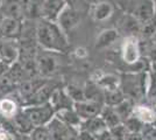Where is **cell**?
Returning <instances> with one entry per match:
<instances>
[{
    "label": "cell",
    "instance_id": "cell-1",
    "mask_svg": "<svg viewBox=\"0 0 156 140\" xmlns=\"http://www.w3.org/2000/svg\"><path fill=\"white\" fill-rule=\"evenodd\" d=\"M36 41L43 50L51 53H65L69 42L63 29L56 21L40 19L36 23Z\"/></svg>",
    "mask_w": 156,
    "mask_h": 140
},
{
    "label": "cell",
    "instance_id": "cell-2",
    "mask_svg": "<svg viewBox=\"0 0 156 140\" xmlns=\"http://www.w3.org/2000/svg\"><path fill=\"white\" fill-rule=\"evenodd\" d=\"M149 73H126L120 77V89L125 97L133 103L146 98V91L149 83Z\"/></svg>",
    "mask_w": 156,
    "mask_h": 140
},
{
    "label": "cell",
    "instance_id": "cell-3",
    "mask_svg": "<svg viewBox=\"0 0 156 140\" xmlns=\"http://www.w3.org/2000/svg\"><path fill=\"white\" fill-rule=\"evenodd\" d=\"M21 110L29 118V120L32 121L35 127L48 125L56 113L55 109L51 106V104L49 102L44 103V104H39V105L21 106Z\"/></svg>",
    "mask_w": 156,
    "mask_h": 140
},
{
    "label": "cell",
    "instance_id": "cell-4",
    "mask_svg": "<svg viewBox=\"0 0 156 140\" xmlns=\"http://www.w3.org/2000/svg\"><path fill=\"white\" fill-rule=\"evenodd\" d=\"M129 13L133 14L142 25L149 22L156 14L155 0H136Z\"/></svg>",
    "mask_w": 156,
    "mask_h": 140
},
{
    "label": "cell",
    "instance_id": "cell-5",
    "mask_svg": "<svg viewBox=\"0 0 156 140\" xmlns=\"http://www.w3.org/2000/svg\"><path fill=\"white\" fill-rule=\"evenodd\" d=\"M121 56L126 64H130L136 62L140 57H142L140 40L137 36H126L121 46Z\"/></svg>",
    "mask_w": 156,
    "mask_h": 140
},
{
    "label": "cell",
    "instance_id": "cell-6",
    "mask_svg": "<svg viewBox=\"0 0 156 140\" xmlns=\"http://www.w3.org/2000/svg\"><path fill=\"white\" fill-rule=\"evenodd\" d=\"M47 80L48 78H44V77H36V78L21 81L18 84L16 92H15V95L19 97L20 104L22 105L28 98H30L33 95L46 83Z\"/></svg>",
    "mask_w": 156,
    "mask_h": 140
},
{
    "label": "cell",
    "instance_id": "cell-7",
    "mask_svg": "<svg viewBox=\"0 0 156 140\" xmlns=\"http://www.w3.org/2000/svg\"><path fill=\"white\" fill-rule=\"evenodd\" d=\"M20 45L16 40H0V61H2L8 67L19 61Z\"/></svg>",
    "mask_w": 156,
    "mask_h": 140
},
{
    "label": "cell",
    "instance_id": "cell-8",
    "mask_svg": "<svg viewBox=\"0 0 156 140\" xmlns=\"http://www.w3.org/2000/svg\"><path fill=\"white\" fill-rule=\"evenodd\" d=\"M80 13L76 11L75 8L70 7L69 5H65L63 9L59 12L56 22L59 25V27L63 29V32L66 33L69 31L77 27L80 22Z\"/></svg>",
    "mask_w": 156,
    "mask_h": 140
},
{
    "label": "cell",
    "instance_id": "cell-9",
    "mask_svg": "<svg viewBox=\"0 0 156 140\" xmlns=\"http://www.w3.org/2000/svg\"><path fill=\"white\" fill-rule=\"evenodd\" d=\"M59 85L51 80H47V82L40 88L30 98L28 99L21 105V106H28V105H39V104H44L48 103L50 97H51L52 92L56 88H58Z\"/></svg>",
    "mask_w": 156,
    "mask_h": 140
},
{
    "label": "cell",
    "instance_id": "cell-10",
    "mask_svg": "<svg viewBox=\"0 0 156 140\" xmlns=\"http://www.w3.org/2000/svg\"><path fill=\"white\" fill-rule=\"evenodd\" d=\"M36 61H37V67H39L40 76L41 77L48 78V77L52 76L57 71L58 62H57V59L55 57L54 53H51V52L37 54Z\"/></svg>",
    "mask_w": 156,
    "mask_h": 140
},
{
    "label": "cell",
    "instance_id": "cell-11",
    "mask_svg": "<svg viewBox=\"0 0 156 140\" xmlns=\"http://www.w3.org/2000/svg\"><path fill=\"white\" fill-rule=\"evenodd\" d=\"M23 29V23L21 20L12 19V18H4L0 22V35L1 39L7 40H18L21 38Z\"/></svg>",
    "mask_w": 156,
    "mask_h": 140
},
{
    "label": "cell",
    "instance_id": "cell-12",
    "mask_svg": "<svg viewBox=\"0 0 156 140\" xmlns=\"http://www.w3.org/2000/svg\"><path fill=\"white\" fill-rule=\"evenodd\" d=\"M142 23L132 13L124 14L118 22V31L126 36H137L141 34Z\"/></svg>",
    "mask_w": 156,
    "mask_h": 140
},
{
    "label": "cell",
    "instance_id": "cell-13",
    "mask_svg": "<svg viewBox=\"0 0 156 140\" xmlns=\"http://www.w3.org/2000/svg\"><path fill=\"white\" fill-rule=\"evenodd\" d=\"M103 107H104V105L87 99L83 100V102H77L73 105L75 111L77 112L82 120L90 119V118L99 116V114L101 113Z\"/></svg>",
    "mask_w": 156,
    "mask_h": 140
},
{
    "label": "cell",
    "instance_id": "cell-14",
    "mask_svg": "<svg viewBox=\"0 0 156 140\" xmlns=\"http://www.w3.org/2000/svg\"><path fill=\"white\" fill-rule=\"evenodd\" d=\"M0 11L5 18H12L16 20H25L23 0H5L0 5Z\"/></svg>",
    "mask_w": 156,
    "mask_h": 140
},
{
    "label": "cell",
    "instance_id": "cell-15",
    "mask_svg": "<svg viewBox=\"0 0 156 140\" xmlns=\"http://www.w3.org/2000/svg\"><path fill=\"white\" fill-rule=\"evenodd\" d=\"M49 103L55 109V111L63 110V109H73L75 102L70 98V96L66 93L64 88H56L52 92Z\"/></svg>",
    "mask_w": 156,
    "mask_h": 140
},
{
    "label": "cell",
    "instance_id": "cell-16",
    "mask_svg": "<svg viewBox=\"0 0 156 140\" xmlns=\"http://www.w3.org/2000/svg\"><path fill=\"white\" fill-rule=\"evenodd\" d=\"M20 110H21V104L19 98H14L13 95L0 98V114L5 119H13Z\"/></svg>",
    "mask_w": 156,
    "mask_h": 140
},
{
    "label": "cell",
    "instance_id": "cell-17",
    "mask_svg": "<svg viewBox=\"0 0 156 140\" xmlns=\"http://www.w3.org/2000/svg\"><path fill=\"white\" fill-rule=\"evenodd\" d=\"M120 36V32L118 31V28H108L104 29L103 32H100L99 35L96 39L94 48L96 49H105L108 48L113 43H115Z\"/></svg>",
    "mask_w": 156,
    "mask_h": 140
},
{
    "label": "cell",
    "instance_id": "cell-18",
    "mask_svg": "<svg viewBox=\"0 0 156 140\" xmlns=\"http://www.w3.org/2000/svg\"><path fill=\"white\" fill-rule=\"evenodd\" d=\"M25 20H40L43 18V0H23Z\"/></svg>",
    "mask_w": 156,
    "mask_h": 140
},
{
    "label": "cell",
    "instance_id": "cell-19",
    "mask_svg": "<svg viewBox=\"0 0 156 140\" xmlns=\"http://www.w3.org/2000/svg\"><path fill=\"white\" fill-rule=\"evenodd\" d=\"M9 123L12 124L15 132L20 134H30L33 132V130L35 128V126L33 125V123L29 120V118L22 112V110H20L13 119L9 120Z\"/></svg>",
    "mask_w": 156,
    "mask_h": 140
},
{
    "label": "cell",
    "instance_id": "cell-20",
    "mask_svg": "<svg viewBox=\"0 0 156 140\" xmlns=\"http://www.w3.org/2000/svg\"><path fill=\"white\" fill-rule=\"evenodd\" d=\"M114 13V7L111 4L110 1H99L97 2L94 7H93V11H92V16L93 19L98 22H103V21L108 20L111 16Z\"/></svg>",
    "mask_w": 156,
    "mask_h": 140
},
{
    "label": "cell",
    "instance_id": "cell-21",
    "mask_svg": "<svg viewBox=\"0 0 156 140\" xmlns=\"http://www.w3.org/2000/svg\"><path fill=\"white\" fill-rule=\"evenodd\" d=\"M65 5V0H43V18L56 21Z\"/></svg>",
    "mask_w": 156,
    "mask_h": 140
},
{
    "label": "cell",
    "instance_id": "cell-22",
    "mask_svg": "<svg viewBox=\"0 0 156 140\" xmlns=\"http://www.w3.org/2000/svg\"><path fill=\"white\" fill-rule=\"evenodd\" d=\"M80 130L87 131V132H90V133H92L93 135L97 137L98 134L103 133L104 131L108 130V128L106 126L104 119L101 118V116L99 114L97 117H93V118H90V119L83 120L79 131H80Z\"/></svg>",
    "mask_w": 156,
    "mask_h": 140
},
{
    "label": "cell",
    "instance_id": "cell-23",
    "mask_svg": "<svg viewBox=\"0 0 156 140\" xmlns=\"http://www.w3.org/2000/svg\"><path fill=\"white\" fill-rule=\"evenodd\" d=\"M85 98L91 102H96L101 105H105V92L104 89L100 88L96 82L90 81L84 87Z\"/></svg>",
    "mask_w": 156,
    "mask_h": 140
},
{
    "label": "cell",
    "instance_id": "cell-24",
    "mask_svg": "<svg viewBox=\"0 0 156 140\" xmlns=\"http://www.w3.org/2000/svg\"><path fill=\"white\" fill-rule=\"evenodd\" d=\"M55 117L58 118L61 121H63L64 124L69 125V126L76 127V128H80L82 121L80 117L78 116V113L75 111V109H63V110H58L56 111Z\"/></svg>",
    "mask_w": 156,
    "mask_h": 140
},
{
    "label": "cell",
    "instance_id": "cell-25",
    "mask_svg": "<svg viewBox=\"0 0 156 140\" xmlns=\"http://www.w3.org/2000/svg\"><path fill=\"white\" fill-rule=\"evenodd\" d=\"M133 114L140 118L144 124H153L156 119V109H154L151 105L134 104Z\"/></svg>",
    "mask_w": 156,
    "mask_h": 140
},
{
    "label": "cell",
    "instance_id": "cell-26",
    "mask_svg": "<svg viewBox=\"0 0 156 140\" xmlns=\"http://www.w3.org/2000/svg\"><path fill=\"white\" fill-rule=\"evenodd\" d=\"M100 116H101V118L104 119L105 124H106V126H107L108 130L118 126V125H120V124H122V119L120 118V116L118 114L117 110L113 106L104 105Z\"/></svg>",
    "mask_w": 156,
    "mask_h": 140
},
{
    "label": "cell",
    "instance_id": "cell-27",
    "mask_svg": "<svg viewBox=\"0 0 156 140\" xmlns=\"http://www.w3.org/2000/svg\"><path fill=\"white\" fill-rule=\"evenodd\" d=\"M105 92V105L108 106H117L118 104H120L124 99H126L122 90L120 87L113 88V89H107L104 90Z\"/></svg>",
    "mask_w": 156,
    "mask_h": 140
},
{
    "label": "cell",
    "instance_id": "cell-28",
    "mask_svg": "<svg viewBox=\"0 0 156 140\" xmlns=\"http://www.w3.org/2000/svg\"><path fill=\"white\" fill-rule=\"evenodd\" d=\"M122 124L125 125L126 130L128 131V133H142L144 126H146V124L142 120L134 114H132L127 119H125Z\"/></svg>",
    "mask_w": 156,
    "mask_h": 140
},
{
    "label": "cell",
    "instance_id": "cell-29",
    "mask_svg": "<svg viewBox=\"0 0 156 140\" xmlns=\"http://www.w3.org/2000/svg\"><path fill=\"white\" fill-rule=\"evenodd\" d=\"M96 83L100 88H103L104 90H107V89L120 87V78L115 75H112V74H107V75L103 74Z\"/></svg>",
    "mask_w": 156,
    "mask_h": 140
},
{
    "label": "cell",
    "instance_id": "cell-30",
    "mask_svg": "<svg viewBox=\"0 0 156 140\" xmlns=\"http://www.w3.org/2000/svg\"><path fill=\"white\" fill-rule=\"evenodd\" d=\"M117 110L118 114L120 116V118L122 119L124 123L125 119H127L128 117H130L133 114V109H134V103L130 99H124L120 104H118L117 106H113Z\"/></svg>",
    "mask_w": 156,
    "mask_h": 140
},
{
    "label": "cell",
    "instance_id": "cell-31",
    "mask_svg": "<svg viewBox=\"0 0 156 140\" xmlns=\"http://www.w3.org/2000/svg\"><path fill=\"white\" fill-rule=\"evenodd\" d=\"M66 93L70 96V98H71L75 103H77V102H83L85 100V92H84V89H82V88H79L78 85L76 84H69V85H66L64 88Z\"/></svg>",
    "mask_w": 156,
    "mask_h": 140
},
{
    "label": "cell",
    "instance_id": "cell-32",
    "mask_svg": "<svg viewBox=\"0 0 156 140\" xmlns=\"http://www.w3.org/2000/svg\"><path fill=\"white\" fill-rule=\"evenodd\" d=\"M32 140H52V135L48 126H36L30 133Z\"/></svg>",
    "mask_w": 156,
    "mask_h": 140
},
{
    "label": "cell",
    "instance_id": "cell-33",
    "mask_svg": "<svg viewBox=\"0 0 156 140\" xmlns=\"http://www.w3.org/2000/svg\"><path fill=\"white\" fill-rule=\"evenodd\" d=\"M146 98L148 100L151 106L156 105V76L155 75H150L149 83L147 87V91H146Z\"/></svg>",
    "mask_w": 156,
    "mask_h": 140
},
{
    "label": "cell",
    "instance_id": "cell-34",
    "mask_svg": "<svg viewBox=\"0 0 156 140\" xmlns=\"http://www.w3.org/2000/svg\"><path fill=\"white\" fill-rule=\"evenodd\" d=\"M110 132L114 140H127V137H128V131L126 130L124 124L110 128Z\"/></svg>",
    "mask_w": 156,
    "mask_h": 140
},
{
    "label": "cell",
    "instance_id": "cell-35",
    "mask_svg": "<svg viewBox=\"0 0 156 140\" xmlns=\"http://www.w3.org/2000/svg\"><path fill=\"white\" fill-rule=\"evenodd\" d=\"M78 140H97V138H96V135H93L90 132L80 130L78 133Z\"/></svg>",
    "mask_w": 156,
    "mask_h": 140
},
{
    "label": "cell",
    "instance_id": "cell-36",
    "mask_svg": "<svg viewBox=\"0 0 156 140\" xmlns=\"http://www.w3.org/2000/svg\"><path fill=\"white\" fill-rule=\"evenodd\" d=\"M96 138H97V140H114L113 137H112V134H111L110 130H106L103 133L98 134Z\"/></svg>",
    "mask_w": 156,
    "mask_h": 140
},
{
    "label": "cell",
    "instance_id": "cell-37",
    "mask_svg": "<svg viewBox=\"0 0 156 140\" xmlns=\"http://www.w3.org/2000/svg\"><path fill=\"white\" fill-rule=\"evenodd\" d=\"M75 55L77 56L78 59H84V57L87 56V52L85 50L84 48H77L75 50Z\"/></svg>",
    "mask_w": 156,
    "mask_h": 140
},
{
    "label": "cell",
    "instance_id": "cell-38",
    "mask_svg": "<svg viewBox=\"0 0 156 140\" xmlns=\"http://www.w3.org/2000/svg\"><path fill=\"white\" fill-rule=\"evenodd\" d=\"M127 140H144L142 133H128Z\"/></svg>",
    "mask_w": 156,
    "mask_h": 140
},
{
    "label": "cell",
    "instance_id": "cell-39",
    "mask_svg": "<svg viewBox=\"0 0 156 140\" xmlns=\"http://www.w3.org/2000/svg\"><path fill=\"white\" fill-rule=\"evenodd\" d=\"M5 123H6V119H5V118H4V117L0 114V127L4 126V125H5Z\"/></svg>",
    "mask_w": 156,
    "mask_h": 140
},
{
    "label": "cell",
    "instance_id": "cell-40",
    "mask_svg": "<svg viewBox=\"0 0 156 140\" xmlns=\"http://www.w3.org/2000/svg\"><path fill=\"white\" fill-rule=\"evenodd\" d=\"M151 40H153L156 43V32H155V34H154V36H153V39H151Z\"/></svg>",
    "mask_w": 156,
    "mask_h": 140
},
{
    "label": "cell",
    "instance_id": "cell-41",
    "mask_svg": "<svg viewBox=\"0 0 156 140\" xmlns=\"http://www.w3.org/2000/svg\"><path fill=\"white\" fill-rule=\"evenodd\" d=\"M151 125H153V126H154V127H155V128H156V119L154 120V123H153V124H151Z\"/></svg>",
    "mask_w": 156,
    "mask_h": 140
},
{
    "label": "cell",
    "instance_id": "cell-42",
    "mask_svg": "<svg viewBox=\"0 0 156 140\" xmlns=\"http://www.w3.org/2000/svg\"><path fill=\"white\" fill-rule=\"evenodd\" d=\"M4 1H5V0H0V5H1V4L4 2Z\"/></svg>",
    "mask_w": 156,
    "mask_h": 140
},
{
    "label": "cell",
    "instance_id": "cell-43",
    "mask_svg": "<svg viewBox=\"0 0 156 140\" xmlns=\"http://www.w3.org/2000/svg\"><path fill=\"white\" fill-rule=\"evenodd\" d=\"M155 4H156V0H155Z\"/></svg>",
    "mask_w": 156,
    "mask_h": 140
},
{
    "label": "cell",
    "instance_id": "cell-44",
    "mask_svg": "<svg viewBox=\"0 0 156 140\" xmlns=\"http://www.w3.org/2000/svg\"><path fill=\"white\" fill-rule=\"evenodd\" d=\"M155 107H156V105H155Z\"/></svg>",
    "mask_w": 156,
    "mask_h": 140
}]
</instances>
